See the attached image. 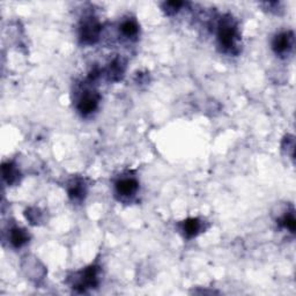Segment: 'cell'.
I'll return each mask as SVG.
<instances>
[{"label":"cell","mask_w":296,"mask_h":296,"mask_svg":"<svg viewBox=\"0 0 296 296\" xmlns=\"http://www.w3.org/2000/svg\"><path fill=\"white\" fill-rule=\"evenodd\" d=\"M202 231V222L197 218L186 219L182 223V232L186 239H193Z\"/></svg>","instance_id":"7"},{"label":"cell","mask_w":296,"mask_h":296,"mask_svg":"<svg viewBox=\"0 0 296 296\" xmlns=\"http://www.w3.org/2000/svg\"><path fill=\"white\" fill-rule=\"evenodd\" d=\"M124 73V65L123 62L120 61L119 59L112 61V64L110 65V69H109V77L112 80L117 81L120 79V77L123 76Z\"/></svg>","instance_id":"12"},{"label":"cell","mask_w":296,"mask_h":296,"mask_svg":"<svg viewBox=\"0 0 296 296\" xmlns=\"http://www.w3.org/2000/svg\"><path fill=\"white\" fill-rule=\"evenodd\" d=\"M116 192L123 198L132 197L139 189V183L135 177H123L116 182Z\"/></svg>","instance_id":"6"},{"label":"cell","mask_w":296,"mask_h":296,"mask_svg":"<svg viewBox=\"0 0 296 296\" xmlns=\"http://www.w3.org/2000/svg\"><path fill=\"white\" fill-rule=\"evenodd\" d=\"M237 40H239V31L234 21L231 18L222 19L218 27V41L220 47L224 51H232L236 48Z\"/></svg>","instance_id":"1"},{"label":"cell","mask_w":296,"mask_h":296,"mask_svg":"<svg viewBox=\"0 0 296 296\" xmlns=\"http://www.w3.org/2000/svg\"><path fill=\"white\" fill-rule=\"evenodd\" d=\"M10 241L14 248H21L29 241V234L24 229L15 227L11 231Z\"/></svg>","instance_id":"9"},{"label":"cell","mask_w":296,"mask_h":296,"mask_svg":"<svg viewBox=\"0 0 296 296\" xmlns=\"http://www.w3.org/2000/svg\"><path fill=\"white\" fill-rule=\"evenodd\" d=\"M182 6H184V3L182 2H168L165 4V11L167 12V14L168 15H172L174 13H176V12L181 8Z\"/></svg>","instance_id":"14"},{"label":"cell","mask_w":296,"mask_h":296,"mask_svg":"<svg viewBox=\"0 0 296 296\" xmlns=\"http://www.w3.org/2000/svg\"><path fill=\"white\" fill-rule=\"evenodd\" d=\"M119 30L125 37H126V39H133V37H136L137 35H138L139 26L136 20L126 19L123 21L122 24H120Z\"/></svg>","instance_id":"11"},{"label":"cell","mask_w":296,"mask_h":296,"mask_svg":"<svg viewBox=\"0 0 296 296\" xmlns=\"http://www.w3.org/2000/svg\"><path fill=\"white\" fill-rule=\"evenodd\" d=\"M100 98H101V96H100L97 91L94 90L85 91L78 102V110L80 111V114L83 116H88L90 114H93V112L97 109Z\"/></svg>","instance_id":"4"},{"label":"cell","mask_w":296,"mask_h":296,"mask_svg":"<svg viewBox=\"0 0 296 296\" xmlns=\"http://www.w3.org/2000/svg\"><path fill=\"white\" fill-rule=\"evenodd\" d=\"M98 285V268L91 265L79 273L78 280L74 283L73 288L80 291L94 288Z\"/></svg>","instance_id":"3"},{"label":"cell","mask_w":296,"mask_h":296,"mask_svg":"<svg viewBox=\"0 0 296 296\" xmlns=\"http://www.w3.org/2000/svg\"><path fill=\"white\" fill-rule=\"evenodd\" d=\"M279 224L285 229H287V231H289L290 233H294L295 227H296L294 212H289V213H286L285 215H283L281 220L279 221Z\"/></svg>","instance_id":"13"},{"label":"cell","mask_w":296,"mask_h":296,"mask_svg":"<svg viewBox=\"0 0 296 296\" xmlns=\"http://www.w3.org/2000/svg\"><path fill=\"white\" fill-rule=\"evenodd\" d=\"M294 45V35L291 31L278 34L272 41V49L277 55H286Z\"/></svg>","instance_id":"5"},{"label":"cell","mask_w":296,"mask_h":296,"mask_svg":"<svg viewBox=\"0 0 296 296\" xmlns=\"http://www.w3.org/2000/svg\"><path fill=\"white\" fill-rule=\"evenodd\" d=\"M100 34H101V24L95 18L86 19L79 30L80 40L85 44H94L98 40Z\"/></svg>","instance_id":"2"},{"label":"cell","mask_w":296,"mask_h":296,"mask_svg":"<svg viewBox=\"0 0 296 296\" xmlns=\"http://www.w3.org/2000/svg\"><path fill=\"white\" fill-rule=\"evenodd\" d=\"M68 192L72 200H81L86 194V184L81 179H73L69 183Z\"/></svg>","instance_id":"8"},{"label":"cell","mask_w":296,"mask_h":296,"mask_svg":"<svg viewBox=\"0 0 296 296\" xmlns=\"http://www.w3.org/2000/svg\"><path fill=\"white\" fill-rule=\"evenodd\" d=\"M3 176L8 185H13L19 181L20 173L16 169L15 165L12 163V162H6V163L3 165Z\"/></svg>","instance_id":"10"}]
</instances>
